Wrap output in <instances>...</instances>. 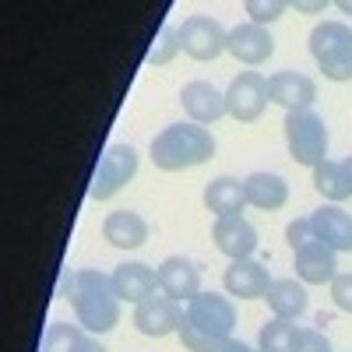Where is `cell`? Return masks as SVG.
I'll return each mask as SVG.
<instances>
[{
    "label": "cell",
    "instance_id": "obj_1",
    "mask_svg": "<svg viewBox=\"0 0 352 352\" xmlns=\"http://www.w3.org/2000/svg\"><path fill=\"white\" fill-rule=\"evenodd\" d=\"M74 317L85 331L106 335L120 324V296L113 289V275L85 268L74 275V292H71Z\"/></svg>",
    "mask_w": 352,
    "mask_h": 352
},
{
    "label": "cell",
    "instance_id": "obj_2",
    "mask_svg": "<svg viewBox=\"0 0 352 352\" xmlns=\"http://www.w3.org/2000/svg\"><path fill=\"white\" fill-rule=\"evenodd\" d=\"M215 155V138L201 124H169L152 138V162L162 173H180L190 166H201Z\"/></svg>",
    "mask_w": 352,
    "mask_h": 352
},
{
    "label": "cell",
    "instance_id": "obj_3",
    "mask_svg": "<svg viewBox=\"0 0 352 352\" xmlns=\"http://www.w3.org/2000/svg\"><path fill=\"white\" fill-rule=\"evenodd\" d=\"M310 53L331 81H352V28L345 21H324L310 32Z\"/></svg>",
    "mask_w": 352,
    "mask_h": 352
},
{
    "label": "cell",
    "instance_id": "obj_4",
    "mask_svg": "<svg viewBox=\"0 0 352 352\" xmlns=\"http://www.w3.org/2000/svg\"><path fill=\"white\" fill-rule=\"evenodd\" d=\"M285 144L292 162L300 166H317L328 159V127L314 109L285 113Z\"/></svg>",
    "mask_w": 352,
    "mask_h": 352
},
{
    "label": "cell",
    "instance_id": "obj_5",
    "mask_svg": "<svg viewBox=\"0 0 352 352\" xmlns=\"http://www.w3.org/2000/svg\"><path fill=\"white\" fill-rule=\"evenodd\" d=\"M184 324H190L197 335L212 342H226L232 338V328H236V307L226 296H219V292H197L184 310Z\"/></svg>",
    "mask_w": 352,
    "mask_h": 352
},
{
    "label": "cell",
    "instance_id": "obj_6",
    "mask_svg": "<svg viewBox=\"0 0 352 352\" xmlns=\"http://www.w3.org/2000/svg\"><path fill=\"white\" fill-rule=\"evenodd\" d=\"M134 176H138V152L131 148V144H113V148H106V155L99 159V166L92 173L88 197L109 201L120 187H127Z\"/></svg>",
    "mask_w": 352,
    "mask_h": 352
},
{
    "label": "cell",
    "instance_id": "obj_7",
    "mask_svg": "<svg viewBox=\"0 0 352 352\" xmlns=\"http://www.w3.org/2000/svg\"><path fill=\"white\" fill-rule=\"evenodd\" d=\"M268 78H261L257 71H243L232 78L229 92H226V113L240 124H254L268 106Z\"/></svg>",
    "mask_w": 352,
    "mask_h": 352
},
{
    "label": "cell",
    "instance_id": "obj_8",
    "mask_svg": "<svg viewBox=\"0 0 352 352\" xmlns=\"http://www.w3.org/2000/svg\"><path fill=\"white\" fill-rule=\"evenodd\" d=\"M176 36H180V50L194 56V60H215L219 53H226V39H229V32L208 14L187 18L176 28Z\"/></svg>",
    "mask_w": 352,
    "mask_h": 352
},
{
    "label": "cell",
    "instance_id": "obj_9",
    "mask_svg": "<svg viewBox=\"0 0 352 352\" xmlns=\"http://www.w3.org/2000/svg\"><path fill=\"white\" fill-rule=\"evenodd\" d=\"M180 324H184V307L173 296H166V292L162 296H148L134 310V328L148 338H166L173 331H180Z\"/></svg>",
    "mask_w": 352,
    "mask_h": 352
},
{
    "label": "cell",
    "instance_id": "obj_10",
    "mask_svg": "<svg viewBox=\"0 0 352 352\" xmlns=\"http://www.w3.org/2000/svg\"><path fill=\"white\" fill-rule=\"evenodd\" d=\"M268 99L278 102L285 113H300L310 109V102L317 99V85L300 71H278L268 78Z\"/></svg>",
    "mask_w": 352,
    "mask_h": 352
},
{
    "label": "cell",
    "instance_id": "obj_11",
    "mask_svg": "<svg viewBox=\"0 0 352 352\" xmlns=\"http://www.w3.org/2000/svg\"><path fill=\"white\" fill-rule=\"evenodd\" d=\"M155 275H159V289L176 303H190L201 292V268L187 257H166Z\"/></svg>",
    "mask_w": 352,
    "mask_h": 352
},
{
    "label": "cell",
    "instance_id": "obj_12",
    "mask_svg": "<svg viewBox=\"0 0 352 352\" xmlns=\"http://www.w3.org/2000/svg\"><path fill=\"white\" fill-rule=\"evenodd\" d=\"M226 53H232L240 64L257 67V64H264L275 53V39H272L268 28H261L254 21L250 25H236L229 32V39H226Z\"/></svg>",
    "mask_w": 352,
    "mask_h": 352
},
{
    "label": "cell",
    "instance_id": "obj_13",
    "mask_svg": "<svg viewBox=\"0 0 352 352\" xmlns=\"http://www.w3.org/2000/svg\"><path fill=\"white\" fill-rule=\"evenodd\" d=\"M222 282H226V292H229V296L261 300L264 292H268V285H272V275H268V268H264L261 261L243 257V261H232V264H229L226 275H222Z\"/></svg>",
    "mask_w": 352,
    "mask_h": 352
},
{
    "label": "cell",
    "instance_id": "obj_14",
    "mask_svg": "<svg viewBox=\"0 0 352 352\" xmlns=\"http://www.w3.org/2000/svg\"><path fill=\"white\" fill-rule=\"evenodd\" d=\"M212 240L215 247L232 257V261H243L257 250V229L243 219V215H226V219H215V229H212Z\"/></svg>",
    "mask_w": 352,
    "mask_h": 352
},
{
    "label": "cell",
    "instance_id": "obj_15",
    "mask_svg": "<svg viewBox=\"0 0 352 352\" xmlns=\"http://www.w3.org/2000/svg\"><path fill=\"white\" fill-rule=\"evenodd\" d=\"M180 102L190 116V124H215L219 116H226V92H219V88L212 81H190L184 85L180 92Z\"/></svg>",
    "mask_w": 352,
    "mask_h": 352
},
{
    "label": "cell",
    "instance_id": "obj_16",
    "mask_svg": "<svg viewBox=\"0 0 352 352\" xmlns=\"http://www.w3.org/2000/svg\"><path fill=\"white\" fill-rule=\"evenodd\" d=\"M113 289H116V296H120V303H134L138 307L148 296H155L159 275L148 268V264L127 261V264H120V268L113 272Z\"/></svg>",
    "mask_w": 352,
    "mask_h": 352
},
{
    "label": "cell",
    "instance_id": "obj_17",
    "mask_svg": "<svg viewBox=\"0 0 352 352\" xmlns=\"http://www.w3.org/2000/svg\"><path fill=\"white\" fill-rule=\"evenodd\" d=\"M310 219H314L320 243L331 247L335 254H352V215L349 212H342L338 204H324V208H317Z\"/></svg>",
    "mask_w": 352,
    "mask_h": 352
},
{
    "label": "cell",
    "instance_id": "obj_18",
    "mask_svg": "<svg viewBox=\"0 0 352 352\" xmlns=\"http://www.w3.org/2000/svg\"><path fill=\"white\" fill-rule=\"evenodd\" d=\"M300 282L307 285H324V282H335L338 275V261H335V250L324 247V243H310L303 250H296V261H292Z\"/></svg>",
    "mask_w": 352,
    "mask_h": 352
},
{
    "label": "cell",
    "instance_id": "obj_19",
    "mask_svg": "<svg viewBox=\"0 0 352 352\" xmlns=\"http://www.w3.org/2000/svg\"><path fill=\"white\" fill-rule=\"evenodd\" d=\"M102 236L120 250H138L144 240H148V222H144L138 212H127V208L109 212L106 222H102Z\"/></svg>",
    "mask_w": 352,
    "mask_h": 352
},
{
    "label": "cell",
    "instance_id": "obj_20",
    "mask_svg": "<svg viewBox=\"0 0 352 352\" xmlns=\"http://www.w3.org/2000/svg\"><path fill=\"white\" fill-rule=\"evenodd\" d=\"M243 197L261 212H275L289 201V184L278 173H250L243 180Z\"/></svg>",
    "mask_w": 352,
    "mask_h": 352
},
{
    "label": "cell",
    "instance_id": "obj_21",
    "mask_svg": "<svg viewBox=\"0 0 352 352\" xmlns=\"http://www.w3.org/2000/svg\"><path fill=\"white\" fill-rule=\"evenodd\" d=\"M204 208L215 212L219 219L226 215H240L247 208V197H243V184L232 180V176H219L204 187Z\"/></svg>",
    "mask_w": 352,
    "mask_h": 352
},
{
    "label": "cell",
    "instance_id": "obj_22",
    "mask_svg": "<svg viewBox=\"0 0 352 352\" xmlns=\"http://www.w3.org/2000/svg\"><path fill=\"white\" fill-rule=\"evenodd\" d=\"M272 314L282 317V320H292L307 310V289L296 282V278H272L268 292H264Z\"/></svg>",
    "mask_w": 352,
    "mask_h": 352
},
{
    "label": "cell",
    "instance_id": "obj_23",
    "mask_svg": "<svg viewBox=\"0 0 352 352\" xmlns=\"http://www.w3.org/2000/svg\"><path fill=\"white\" fill-rule=\"evenodd\" d=\"M314 187L324 194L328 201H335V204L345 201V197H352L345 166H342V162H331V159H324V162H317V166H314Z\"/></svg>",
    "mask_w": 352,
    "mask_h": 352
},
{
    "label": "cell",
    "instance_id": "obj_24",
    "mask_svg": "<svg viewBox=\"0 0 352 352\" xmlns=\"http://www.w3.org/2000/svg\"><path fill=\"white\" fill-rule=\"evenodd\" d=\"M261 352H296V342H300V328L289 324L282 317H272L268 324L261 328Z\"/></svg>",
    "mask_w": 352,
    "mask_h": 352
},
{
    "label": "cell",
    "instance_id": "obj_25",
    "mask_svg": "<svg viewBox=\"0 0 352 352\" xmlns=\"http://www.w3.org/2000/svg\"><path fill=\"white\" fill-rule=\"evenodd\" d=\"M85 328L81 324H67V320H53L43 335V349L39 352H78L85 342Z\"/></svg>",
    "mask_w": 352,
    "mask_h": 352
},
{
    "label": "cell",
    "instance_id": "obj_26",
    "mask_svg": "<svg viewBox=\"0 0 352 352\" xmlns=\"http://www.w3.org/2000/svg\"><path fill=\"white\" fill-rule=\"evenodd\" d=\"M176 53H180V36H176V28H173V25H162L144 60H148L152 67H162V64H169V60H173Z\"/></svg>",
    "mask_w": 352,
    "mask_h": 352
},
{
    "label": "cell",
    "instance_id": "obj_27",
    "mask_svg": "<svg viewBox=\"0 0 352 352\" xmlns=\"http://www.w3.org/2000/svg\"><path fill=\"white\" fill-rule=\"evenodd\" d=\"M285 240H289L292 254L303 250V247H310V243H320V240H317V229H314V219H310V215L292 219V222L285 226Z\"/></svg>",
    "mask_w": 352,
    "mask_h": 352
},
{
    "label": "cell",
    "instance_id": "obj_28",
    "mask_svg": "<svg viewBox=\"0 0 352 352\" xmlns=\"http://www.w3.org/2000/svg\"><path fill=\"white\" fill-rule=\"evenodd\" d=\"M247 14H250V21L254 25H272V21H278L282 14H285V4L282 0H268V4H264V0H247Z\"/></svg>",
    "mask_w": 352,
    "mask_h": 352
},
{
    "label": "cell",
    "instance_id": "obj_29",
    "mask_svg": "<svg viewBox=\"0 0 352 352\" xmlns=\"http://www.w3.org/2000/svg\"><path fill=\"white\" fill-rule=\"evenodd\" d=\"M296 352H335L328 335L317 331V328H300V342H296Z\"/></svg>",
    "mask_w": 352,
    "mask_h": 352
},
{
    "label": "cell",
    "instance_id": "obj_30",
    "mask_svg": "<svg viewBox=\"0 0 352 352\" xmlns=\"http://www.w3.org/2000/svg\"><path fill=\"white\" fill-rule=\"evenodd\" d=\"M331 300H335L338 310L352 314V275H335V282H331Z\"/></svg>",
    "mask_w": 352,
    "mask_h": 352
},
{
    "label": "cell",
    "instance_id": "obj_31",
    "mask_svg": "<svg viewBox=\"0 0 352 352\" xmlns=\"http://www.w3.org/2000/svg\"><path fill=\"white\" fill-rule=\"evenodd\" d=\"M215 352H261V349H250V345H243L240 338H226V342H219Z\"/></svg>",
    "mask_w": 352,
    "mask_h": 352
},
{
    "label": "cell",
    "instance_id": "obj_32",
    "mask_svg": "<svg viewBox=\"0 0 352 352\" xmlns=\"http://www.w3.org/2000/svg\"><path fill=\"white\" fill-rule=\"evenodd\" d=\"M296 11H307V14L324 11V0H296Z\"/></svg>",
    "mask_w": 352,
    "mask_h": 352
},
{
    "label": "cell",
    "instance_id": "obj_33",
    "mask_svg": "<svg viewBox=\"0 0 352 352\" xmlns=\"http://www.w3.org/2000/svg\"><path fill=\"white\" fill-rule=\"evenodd\" d=\"M78 352H106V345H102V342H99V338H85V342H81V349H78Z\"/></svg>",
    "mask_w": 352,
    "mask_h": 352
},
{
    "label": "cell",
    "instance_id": "obj_34",
    "mask_svg": "<svg viewBox=\"0 0 352 352\" xmlns=\"http://www.w3.org/2000/svg\"><path fill=\"white\" fill-rule=\"evenodd\" d=\"M338 11L342 14H352V0H338Z\"/></svg>",
    "mask_w": 352,
    "mask_h": 352
},
{
    "label": "cell",
    "instance_id": "obj_35",
    "mask_svg": "<svg viewBox=\"0 0 352 352\" xmlns=\"http://www.w3.org/2000/svg\"><path fill=\"white\" fill-rule=\"evenodd\" d=\"M342 166H345V176H349V190H352V159H345Z\"/></svg>",
    "mask_w": 352,
    "mask_h": 352
}]
</instances>
